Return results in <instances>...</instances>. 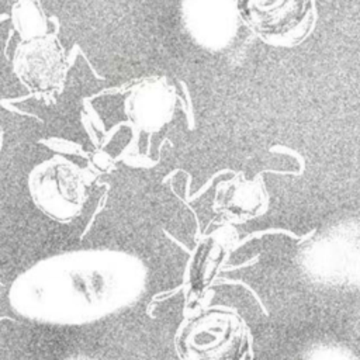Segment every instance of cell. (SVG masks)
<instances>
[{
  "instance_id": "cell-1",
  "label": "cell",
  "mask_w": 360,
  "mask_h": 360,
  "mask_svg": "<svg viewBox=\"0 0 360 360\" xmlns=\"http://www.w3.org/2000/svg\"><path fill=\"white\" fill-rule=\"evenodd\" d=\"M107 250H76L38 262L14 283L10 298L27 318L82 325L105 315L114 305V264Z\"/></svg>"
},
{
  "instance_id": "cell-2",
  "label": "cell",
  "mask_w": 360,
  "mask_h": 360,
  "mask_svg": "<svg viewBox=\"0 0 360 360\" xmlns=\"http://www.w3.org/2000/svg\"><path fill=\"white\" fill-rule=\"evenodd\" d=\"M87 173L72 160L55 155L35 165L28 174V191L35 207L58 222L73 221L87 198Z\"/></svg>"
},
{
  "instance_id": "cell-3",
  "label": "cell",
  "mask_w": 360,
  "mask_h": 360,
  "mask_svg": "<svg viewBox=\"0 0 360 360\" xmlns=\"http://www.w3.org/2000/svg\"><path fill=\"white\" fill-rule=\"evenodd\" d=\"M13 72L18 82L35 97H56L68 75L66 53L53 34L21 39L13 53Z\"/></svg>"
},
{
  "instance_id": "cell-4",
  "label": "cell",
  "mask_w": 360,
  "mask_h": 360,
  "mask_svg": "<svg viewBox=\"0 0 360 360\" xmlns=\"http://www.w3.org/2000/svg\"><path fill=\"white\" fill-rule=\"evenodd\" d=\"M242 18L267 39H292L309 24L311 0H240Z\"/></svg>"
},
{
  "instance_id": "cell-5",
  "label": "cell",
  "mask_w": 360,
  "mask_h": 360,
  "mask_svg": "<svg viewBox=\"0 0 360 360\" xmlns=\"http://www.w3.org/2000/svg\"><path fill=\"white\" fill-rule=\"evenodd\" d=\"M125 112L138 128L159 129L172 112V94L167 86L158 79L138 83L125 98Z\"/></svg>"
},
{
  "instance_id": "cell-6",
  "label": "cell",
  "mask_w": 360,
  "mask_h": 360,
  "mask_svg": "<svg viewBox=\"0 0 360 360\" xmlns=\"http://www.w3.org/2000/svg\"><path fill=\"white\" fill-rule=\"evenodd\" d=\"M11 22L21 39L46 34V15L39 0H13Z\"/></svg>"
},
{
  "instance_id": "cell-7",
  "label": "cell",
  "mask_w": 360,
  "mask_h": 360,
  "mask_svg": "<svg viewBox=\"0 0 360 360\" xmlns=\"http://www.w3.org/2000/svg\"><path fill=\"white\" fill-rule=\"evenodd\" d=\"M3 146H4V131H3V128L0 125V153L3 150Z\"/></svg>"
}]
</instances>
